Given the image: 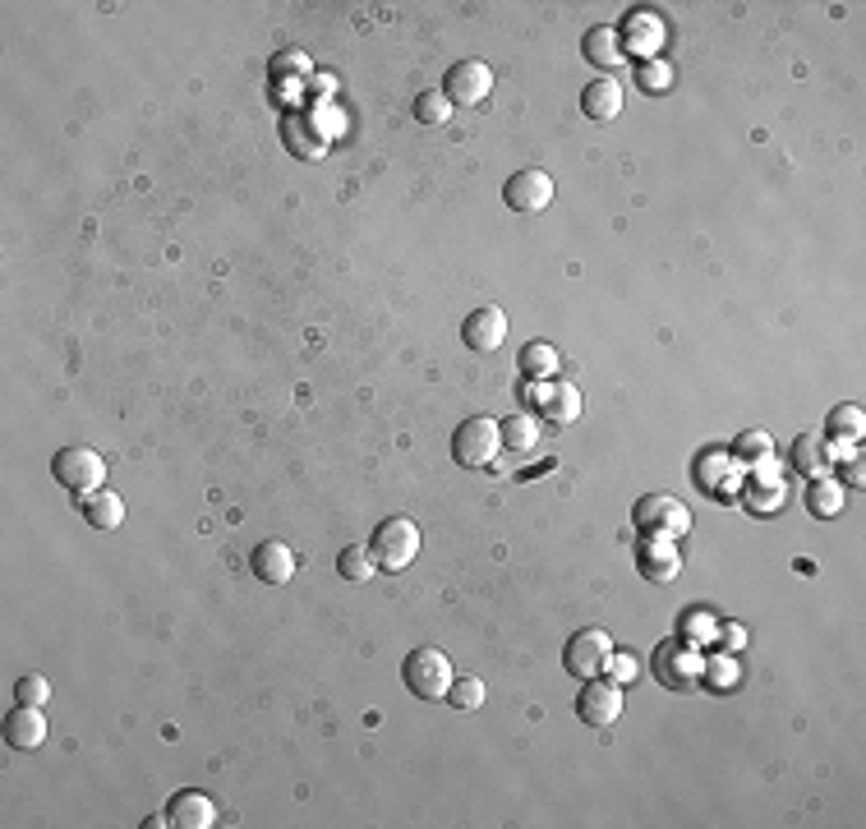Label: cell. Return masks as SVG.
I'll return each mask as SVG.
<instances>
[{
    "instance_id": "17",
    "label": "cell",
    "mask_w": 866,
    "mask_h": 829,
    "mask_svg": "<svg viewBox=\"0 0 866 829\" xmlns=\"http://www.w3.org/2000/svg\"><path fill=\"white\" fill-rule=\"evenodd\" d=\"M250 567H254V576L263 580V586H286L300 563H296L291 544H281V539H263V544L250 553Z\"/></svg>"
},
{
    "instance_id": "19",
    "label": "cell",
    "mask_w": 866,
    "mask_h": 829,
    "mask_svg": "<svg viewBox=\"0 0 866 829\" xmlns=\"http://www.w3.org/2000/svg\"><path fill=\"white\" fill-rule=\"evenodd\" d=\"M581 111H586V120H600V124L617 120V111H623V83H613L609 74L594 79V83H586Z\"/></svg>"
},
{
    "instance_id": "21",
    "label": "cell",
    "mask_w": 866,
    "mask_h": 829,
    "mask_svg": "<svg viewBox=\"0 0 866 829\" xmlns=\"http://www.w3.org/2000/svg\"><path fill=\"white\" fill-rule=\"evenodd\" d=\"M793 466L816 480V474H825L834 466V452H830V443H825L820 433H797V438H793Z\"/></svg>"
},
{
    "instance_id": "11",
    "label": "cell",
    "mask_w": 866,
    "mask_h": 829,
    "mask_svg": "<svg viewBox=\"0 0 866 829\" xmlns=\"http://www.w3.org/2000/svg\"><path fill=\"white\" fill-rule=\"evenodd\" d=\"M617 41H623V51H636L641 60H654L659 47H664V19H659L654 10L636 5L627 10V19L617 24Z\"/></svg>"
},
{
    "instance_id": "4",
    "label": "cell",
    "mask_w": 866,
    "mask_h": 829,
    "mask_svg": "<svg viewBox=\"0 0 866 829\" xmlns=\"http://www.w3.org/2000/svg\"><path fill=\"white\" fill-rule=\"evenodd\" d=\"M452 677H457V673H452V659L443 650H433V646H420V650H410L401 659V682L410 687L416 700H443L447 687H452Z\"/></svg>"
},
{
    "instance_id": "32",
    "label": "cell",
    "mask_w": 866,
    "mask_h": 829,
    "mask_svg": "<svg viewBox=\"0 0 866 829\" xmlns=\"http://www.w3.org/2000/svg\"><path fill=\"white\" fill-rule=\"evenodd\" d=\"M416 120H420V124H447V120H452L447 93H443V88H424V93L416 97Z\"/></svg>"
},
{
    "instance_id": "14",
    "label": "cell",
    "mask_w": 866,
    "mask_h": 829,
    "mask_svg": "<svg viewBox=\"0 0 866 829\" xmlns=\"http://www.w3.org/2000/svg\"><path fill=\"white\" fill-rule=\"evenodd\" d=\"M636 572L654 580V586H669L683 572V553L673 549V539H641L636 544Z\"/></svg>"
},
{
    "instance_id": "10",
    "label": "cell",
    "mask_w": 866,
    "mask_h": 829,
    "mask_svg": "<svg viewBox=\"0 0 866 829\" xmlns=\"http://www.w3.org/2000/svg\"><path fill=\"white\" fill-rule=\"evenodd\" d=\"M503 199H507L512 213H544V207L553 203V176L540 171V166H526V171L507 176Z\"/></svg>"
},
{
    "instance_id": "35",
    "label": "cell",
    "mask_w": 866,
    "mask_h": 829,
    "mask_svg": "<svg viewBox=\"0 0 866 829\" xmlns=\"http://www.w3.org/2000/svg\"><path fill=\"white\" fill-rule=\"evenodd\" d=\"M14 700L19 705H47L51 700V682L43 673H24L14 682Z\"/></svg>"
},
{
    "instance_id": "24",
    "label": "cell",
    "mask_w": 866,
    "mask_h": 829,
    "mask_svg": "<svg viewBox=\"0 0 866 829\" xmlns=\"http://www.w3.org/2000/svg\"><path fill=\"white\" fill-rule=\"evenodd\" d=\"M534 443H540V414H526V410L507 414L503 420V447L526 456V452H534Z\"/></svg>"
},
{
    "instance_id": "22",
    "label": "cell",
    "mask_w": 866,
    "mask_h": 829,
    "mask_svg": "<svg viewBox=\"0 0 866 829\" xmlns=\"http://www.w3.org/2000/svg\"><path fill=\"white\" fill-rule=\"evenodd\" d=\"M84 521H88L93 530H116V526H125V503H120V493H111V489L88 493V497H84Z\"/></svg>"
},
{
    "instance_id": "12",
    "label": "cell",
    "mask_w": 866,
    "mask_h": 829,
    "mask_svg": "<svg viewBox=\"0 0 866 829\" xmlns=\"http://www.w3.org/2000/svg\"><path fill=\"white\" fill-rule=\"evenodd\" d=\"M576 714H581V723H590V729H609V723H617V714H623V687H617V682L586 677L581 696H576Z\"/></svg>"
},
{
    "instance_id": "28",
    "label": "cell",
    "mask_w": 866,
    "mask_h": 829,
    "mask_svg": "<svg viewBox=\"0 0 866 829\" xmlns=\"http://www.w3.org/2000/svg\"><path fill=\"white\" fill-rule=\"evenodd\" d=\"M737 682H742V669H737V663H733L729 654H719V659H706V663H700V687H710V692L724 696V692H733V687H737Z\"/></svg>"
},
{
    "instance_id": "15",
    "label": "cell",
    "mask_w": 866,
    "mask_h": 829,
    "mask_svg": "<svg viewBox=\"0 0 866 829\" xmlns=\"http://www.w3.org/2000/svg\"><path fill=\"white\" fill-rule=\"evenodd\" d=\"M167 825L176 829H213L217 825V802L199 788H180V793L167 802Z\"/></svg>"
},
{
    "instance_id": "33",
    "label": "cell",
    "mask_w": 866,
    "mask_h": 829,
    "mask_svg": "<svg viewBox=\"0 0 866 829\" xmlns=\"http://www.w3.org/2000/svg\"><path fill=\"white\" fill-rule=\"evenodd\" d=\"M714 636H719L714 613H706V609H687L683 613V640H691V646H706V640H714Z\"/></svg>"
},
{
    "instance_id": "6",
    "label": "cell",
    "mask_w": 866,
    "mask_h": 829,
    "mask_svg": "<svg viewBox=\"0 0 866 829\" xmlns=\"http://www.w3.org/2000/svg\"><path fill=\"white\" fill-rule=\"evenodd\" d=\"M613 636L604 632V627H586V632H576L567 646H563V669L572 673V677H600L604 669H609V659H613Z\"/></svg>"
},
{
    "instance_id": "9",
    "label": "cell",
    "mask_w": 866,
    "mask_h": 829,
    "mask_svg": "<svg viewBox=\"0 0 866 829\" xmlns=\"http://www.w3.org/2000/svg\"><path fill=\"white\" fill-rule=\"evenodd\" d=\"M443 93L452 107H476V101H484L493 93V70L484 65V60H457L447 74H443Z\"/></svg>"
},
{
    "instance_id": "38",
    "label": "cell",
    "mask_w": 866,
    "mask_h": 829,
    "mask_svg": "<svg viewBox=\"0 0 866 829\" xmlns=\"http://www.w3.org/2000/svg\"><path fill=\"white\" fill-rule=\"evenodd\" d=\"M714 640H724L729 650H742V646H747V627H742V622H729V627H719Z\"/></svg>"
},
{
    "instance_id": "30",
    "label": "cell",
    "mask_w": 866,
    "mask_h": 829,
    "mask_svg": "<svg viewBox=\"0 0 866 829\" xmlns=\"http://www.w3.org/2000/svg\"><path fill=\"white\" fill-rule=\"evenodd\" d=\"M447 700H452V710H484V700H489V687L480 677H452V687H447Z\"/></svg>"
},
{
    "instance_id": "3",
    "label": "cell",
    "mask_w": 866,
    "mask_h": 829,
    "mask_svg": "<svg viewBox=\"0 0 866 829\" xmlns=\"http://www.w3.org/2000/svg\"><path fill=\"white\" fill-rule=\"evenodd\" d=\"M632 526L641 539H677L691 530V512L673 493H646L632 507Z\"/></svg>"
},
{
    "instance_id": "5",
    "label": "cell",
    "mask_w": 866,
    "mask_h": 829,
    "mask_svg": "<svg viewBox=\"0 0 866 829\" xmlns=\"http://www.w3.org/2000/svg\"><path fill=\"white\" fill-rule=\"evenodd\" d=\"M369 553H374L378 572H406L420 553V526L410 516H387L369 539Z\"/></svg>"
},
{
    "instance_id": "34",
    "label": "cell",
    "mask_w": 866,
    "mask_h": 829,
    "mask_svg": "<svg viewBox=\"0 0 866 829\" xmlns=\"http://www.w3.org/2000/svg\"><path fill=\"white\" fill-rule=\"evenodd\" d=\"M636 83H641L646 93H669L673 88V70L664 65V60H641V70H636Z\"/></svg>"
},
{
    "instance_id": "7",
    "label": "cell",
    "mask_w": 866,
    "mask_h": 829,
    "mask_svg": "<svg viewBox=\"0 0 866 829\" xmlns=\"http://www.w3.org/2000/svg\"><path fill=\"white\" fill-rule=\"evenodd\" d=\"M700 650L691 640H664V646L654 650V677L664 682L669 692H691L700 687Z\"/></svg>"
},
{
    "instance_id": "8",
    "label": "cell",
    "mask_w": 866,
    "mask_h": 829,
    "mask_svg": "<svg viewBox=\"0 0 866 829\" xmlns=\"http://www.w3.org/2000/svg\"><path fill=\"white\" fill-rule=\"evenodd\" d=\"M530 397H534V410H540L549 424H558V429L576 424V420H581V410H586L581 387H572L567 379H540Z\"/></svg>"
},
{
    "instance_id": "36",
    "label": "cell",
    "mask_w": 866,
    "mask_h": 829,
    "mask_svg": "<svg viewBox=\"0 0 866 829\" xmlns=\"http://www.w3.org/2000/svg\"><path fill=\"white\" fill-rule=\"evenodd\" d=\"M617 687H627V682H636L641 673H636V654H627V650H613V659H609V669H604Z\"/></svg>"
},
{
    "instance_id": "25",
    "label": "cell",
    "mask_w": 866,
    "mask_h": 829,
    "mask_svg": "<svg viewBox=\"0 0 866 829\" xmlns=\"http://www.w3.org/2000/svg\"><path fill=\"white\" fill-rule=\"evenodd\" d=\"M517 369L526 373L530 383L553 379V373H558V350H553L549 341H526V346H521V356H517Z\"/></svg>"
},
{
    "instance_id": "26",
    "label": "cell",
    "mask_w": 866,
    "mask_h": 829,
    "mask_svg": "<svg viewBox=\"0 0 866 829\" xmlns=\"http://www.w3.org/2000/svg\"><path fill=\"white\" fill-rule=\"evenodd\" d=\"M807 512L820 516V521H830V516L843 512V484L830 480V474H816L811 489H807Z\"/></svg>"
},
{
    "instance_id": "37",
    "label": "cell",
    "mask_w": 866,
    "mask_h": 829,
    "mask_svg": "<svg viewBox=\"0 0 866 829\" xmlns=\"http://www.w3.org/2000/svg\"><path fill=\"white\" fill-rule=\"evenodd\" d=\"M839 461H843V470H839V484H843V489H862V474H866L862 452H849V456H839Z\"/></svg>"
},
{
    "instance_id": "2",
    "label": "cell",
    "mask_w": 866,
    "mask_h": 829,
    "mask_svg": "<svg viewBox=\"0 0 866 829\" xmlns=\"http://www.w3.org/2000/svg\"><path fill=\"white\" fill-rule=\"evenodd\" d=\"M51 474H56V484L65 493L88 497V493L101 489V480H107V461H101V452H93L84 443H70V447H60L51 456Z\"/></svg>"
},
{
    "instance_id": "18",
    "label": "cell",
    "mask_w": 866,
    "mask_h": 829,
    "mask_svg": "<svg viewBox=\"0 0 866 829\" xmlns=\"http://www.w3.org/2000/svg\"><path fill=\"white\" fill-rule=\"evenodd\" d=\"M696 484L706 489V493H714V497H724V493H733L737 489V461L729 452H706L696 461Z\"/></svg>"
},
{
    "instance_id": "13",
    "label": "cell",
    "mask_w": 866,
    "mask_h": 829,
    "mask_svg": "<svg viewBox=\"0 0 866 829\" xmlns=\"http://www.w3.org/2000/svg\"><path fill=\"white\" fill-rule=\"evenodd\" d=\"M461 341L470 350H480V356H489V350H498L507 341V314L498 304H480L470 309L466 323H461Z\"/></svg>"
},
{
    "instance_id": "31",
    "label": "cell",
    "mask_w": 866,
    "mask_h": 829,
    "mask_svg": "<svg viewBox=\"0 0 866 829\" xmlns=\"http://www.w3.org/2000/svg\"><path fill=\"white\" fill-rule=\"evenodd\" d=\"M783 484L779 480H756V484H747V493H742V503H747V512H756V516H766V512H779L783 507Z\"/></svg>"
},
{
    "instance_id": "1",
    "label": "cell",
    "mask_w": 866,
    "mask_h": 829,
    "mask_svg": "<svg viewBox=\"0 0 866 829\" xmlns=\"http://www.w3.org/2000/svg\"><path fill=\"white\" fill-rule=\"evenodd\" d=\"M503 452V424L489 420V414H470L452 433V461L466 470H484L493 466V456Z\"/></svg>"
},
{
    "instance_id": "23",
    "label": "cell",
    "mask_w": 866,
    "mask_h": 829,
    "mask_svg": "<svg viewBox=\"0 0 866 829\" xmlns=\"http://www.w3.org/2000/svg\"><path fill=\"white\" fill-rule=\"evenodd\" d=\"M586 60L594 70H617V60H623V41H617V28L600 24L586 33Z\"/></svg>"
},
{
    "instance_id": "27",
    "label": "cell",
    "mask_w": 866,
    "mask_h": 829,
    "mask_svg": "<svg viewBox=\"0 0 866 829\" xmlns=\"http://www.w3.org/2000/svg\"><path fill=\"white\" fill-rule=\"evenodd\" d=\"M770 456H774V438L766 429H747L733 438V461L737 466H770Z\"/></svg>"
},
{
    "instance_id": "20",
    "label": "cell",
    "mask_w": 866,
    "mask_h": 829,
    "mask_svg": "<svg viewBox=\"0 0 866 829\" xmlns=\"http://www.w3.org/2000/svg\"><path fill=\"white\" fill-rule=\"evenodd\" d=\"M862 433H866V414H862V406L843 401V406H834L830 414H825V438H830L834 447H849V443H857Z\"/></svg>"
},
{
    "instance_id": "29",
    "label": "cell",
    "mask_w": 866,
    "mask_h": 829,
    "mask_svg": "<svg viewBox=\"0 0 866 829\" xmlns=\"http://www.w3.org/2000/svg\"><path fill=\"white\" fill-rule=\"evenodd\" d=\"M374 572H378V563H374V553H369V544H346L337 553V576L341 580H369Z\"/></svg>"
},
{
    "instance_id": "16",
    "label": "cell",
    "mask_w": 866,
    "mask_h": 829,
    "mask_svg": "<svg viewBox=\"0 0 866 829\" xmlns=\"http://www.w3.org/2000/svg\"><path fill=\"white\" fill-rule=\"evenodd\" d=\"M43 742H47L43 705H14L5 714V746H14V752H37Z\"/></svg>"
}]
</instances>
